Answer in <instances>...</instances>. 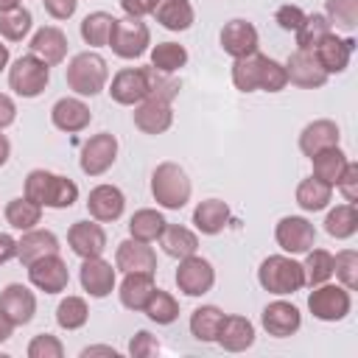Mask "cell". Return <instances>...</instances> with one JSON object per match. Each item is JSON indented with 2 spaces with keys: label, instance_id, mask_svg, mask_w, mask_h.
Wrapping results in <instances>:
<instances>
[{
  "label": "cell",
  "instance_id": "1",
  "mask_svg": "<svg viewBox=\"0 0 358 358\" xmlns=\"http://www.w3.org/2000/svg\"><path fill=\"white\" fill-rule=\"evenodd\" d=\"M193 185L182 165L176 162H159L151 173V196L165 210H182L190 201Z\"/></svg>",
  "mask_w": 358,
  "mask_h": 358
},
{
  "label": "cell",
  "instance_id": "2",
  "mask_svg": "<svg viewBox=\"0 0 358 358\" xmlns=\"http://www.w3.org/2000/svg\"><path fill=\"white\" fill-rule=\"evenodd\" d=\"M257 282L263 285V291L285 296L305 285V271L302 263H296L288 255H268L257 268Z\"/></svg>",
  "mask_w": 358,
  "mask_h": 358
},
{
  "label": "cell",
  "instance_id": "3",
  "mask_svg": "<svg viewBox=\"0 0 358 358\" xmlns=\"http://www.w3.org/2000/svg\"><path fill=\"white\" fill-rule=\"evenodd\" d=\"M67 87L76 92V95H98L106 81H109V67L103 62V56L92 53V50H84V53H76L67 64Z\"/></svg>",
  "mask_w": 358,
  "mask_h": 358
},
{
  "label": "cell",
  "instance_id": "4",
  "mask_svg": "<svg viewBox=\"0 0 358 358\" xmlns=\"http://www.w3.org/2000/svg\"><path fill=\"white\" fill-rule=\"evenodd\" d=\"M50 81V67L36 59L34 53L28 56H20L11 67H8V87L20 95V98H36L45 92Z\"/></svg>",
  "mask_w": 358,
  "mask_h": 358
},
{
  "label": "cell",
  "instance_id": "5",
  "mask_svg": "<svg viewBox=\"0 0 358 358\" xmlns=\"http://www.w3.org/2000/svg\"><path fill=\"white\" fill-rule=\"evenodd\" d=\"M151 84H154V67H123L112 76L109 95L115 103L137 106L151 95Z\"/></svg>",
  "mask_w": 358,
  "mask_h": 358
},
{
  "label": "cell",
  "instance_id": "6",
  "mask_svg": "<svg viewBox=\"0 0 358 358\" xmlns=\"http://www.w3.org/2000/svg\"><path fill=\"white\" fill-rule=\"evenodd\" d=\"M151 45V31L143 20H115V28H112V36H109V45L115 56L120 59H140Z\"/></svg>",
  "mask_w": 358,
  "mask_h": 358
},
{
  "label": "cell",
  "instance_id": "7",
  "mask_svg": "<svg viewBox=\"0 0 358 358\" xmlns=\"http://www.w3.org/2000/svg\"><path fill=\"white\" fill-rule=\"evenodd\" d=\"M350 308H352V296L341 282L338 285H330V282L313 285V291L308 296V310L322 322H341L350 313Z\"/></svg>",
  "mask_w": 358,
  "mask_h": 358
},
{
  "label": "cell",
  "instance_id": "8",
  "mask_svg": "<svg viewBox=\"0 0 358 358\" xmlns=\"http://www.w3.org/2000/svg\"><path fill=\"white\" fill-rule=\"evenodd\" d=\"M274 241L285 255H305L316 243V229L302 215H285L274 227Z\"/></svg>",
  "mask_w": 358,
  "mask_h": 358
},
{
  "label": "cell",
  "instance_id": "9",
  "mask_svg": "<svg viewBox=\"0 0 358 358\" xmlns=\"http://www.w3.org/2000/svg\"><path fill=\"white\" fill-rule=\"evenodd\" d=\"M115 159H117V140H115V134L101 131V134H92L90 140H84L78 162H81V171L87 176L106 173L115 165Z\"/></svg>",
  "mask_w": 358,
  "mask_h": 358
},
{
  "label": "cell",
  "instance_id": "10",
  "mask_svg": "<svg viewBox=\"0 0 358 358\" xmlns=\"http://www.w3.org/2000/svg\"><path fill=\"white\" fill-rule=\"evenodd\" d=\"M176 285L187 296H204L215 285V268H213V263L204 260V257H199V255L182 257L179 260V268H176Z\"/></svg>",
  "mask_w": 358,
  "mask_h": 358
},
{
  "label": "cell",
  "instance_id": "11",
  "mask_svg": "<svg viewBox=\"0 0 358 358\" xmlns=\"http://www.w3.org/2000/svg\"><path fill=\"white\" fill-rule=\"evenodd\" d=\"M28 268V280L31 285H36L39 291L45 294H62L70 282V271H67V263L59 257V255H45L39 260H34Z\"/></svg>",
  "mask_w": 358,
  "mask_h": 358
},
{
  "label": "cell",
  "instance_id": "12",
  "mask_svg": "<svg viewBox=\"0 0 358 358\" xmlns=\"http://www.w3.org/2000/svg\"><path fill=\"white\" fill-rule=\"evenodd\" d=\"M34 313H36V296L22 282H11L0 291V316L11 327L28 324L34 319Z\"/></svg>",
  "mask_w": 358,
  "mask_h": 358
},
{
  "label": "cell",
  "instance_id": "13",
  "mask_svg": "<svg viewBox=\"0 0 358 358\" xmlns=\"http://www.w3.org/2000/svg\"><path fill=\"white\" fill-rule=\"evenodd\" d=\"M285 76H288V81H291L294 87H299V90H319V87H324L327 78H330V76L322 70V64L316 62L313 50H299V48L288 56V62H285Z\"/></svg>",
  "mask_w": 358,
  "mask_h": 358
},
{
  "label": "cell",
  "instance_id": "14",
  "mask_svg": "<svg viewBox=\"0 0 358 358\" xmlns=\"http://www.w3.org/2000/svg\"><path fill=\"white\" fill-rule=\"evenodd\" d=\"M257 45H260L257 28L249 20H229L221 28V48L232 59H243V56L257 53Z\"/></svg>",
  "mask_w": 358,
  "mask_h": 358
},
{
  "label": "cell",
  "instance_id": "15",
  "mask_svg": "<svg viewBox=\"0 0 358 358\" xmlns=\"http://www.w3.org/2000/svg\"><path fill=\"white\" fill-rule=\"evenodd\" d=\"M173 123V109L168 98H145L134 106V126L143 134H165Z\"/></svg>",
  "mask_w": 358,
  "mask_h": 358
},
{
  "label": "cell",
  "instance_id": "16",
  "mask_svg": "<svg viewBox=\"0 0 358 358\" xmlns=\"http://www.w3.org/2000/svg\"><path fill=\"white\" fill-rule=\"evenodd\" d=\"M260 322H263V327H266L268 336H274V338H288V336H294V333L299 330L302 313H299L296 305H291V302H285V299H274V302H268V305L263 308Z\"/></svg>",
  "mask_w": 358,
  "mask_h": 358
},
{
  "label": "cell",
  "instance_id": "17",
  "mask_svg": "<svg viewBox=\"0 0 358 358\" xmlns=\"http://www.w3.org/2000/svg\"><path fill=\"white\" fill-rule=\"evenodd\" d=\"M115 271H117V268H112V263H106L101 255H98V257H87V260L81 263V274H78L81 288H84L90 296L103 299V296H109V294L115 291V282H117Z\"/></svg>",
  "mask_w": 358,
  "mask_h": 358
},
{
  "label": "cell",
  "instance_id": "18",
  "mask_svg": "<svg viewBox=\"0 0 358 358\" xmlns=\"http://www.w3.org/2000/svg\"><path fill=\"white\" fill-rule=\"evenodd\" d=\"M123 207H126L123 190L115 187V185H106V182L98 185V187H92L90 196H87V210H90V215H92L95 221H101V224L117 221V218L123 215Z\"/></svg>",
  "mask_w": 358,
  "mask_h": 358
},
{
  "label": "cell",
  "instance_id": "19",
  "mask_svg": "<svg viewBox=\"0 0 358 358\" xmlns=\"http://www.w3.org/2000/svg\"><path fill=\"white\" fill-rule=\"evenodd\" d=\"M67 243L70 249L87 260V257H98L103 255L106 249V232L98 221H76L70 229H67Z\"/></svg>",
  "mask_w": 358,
  "mask_h": 358
},
{
  "label": "cell",
  "instance_id": "20",
  "mask_svg": "<svg viewBox=\"0 0 358 358\" xmlns=\"http://www.w3.org/2000/svg\"><path fill=\"white\" fill-rule=\"evenodd\" d=\"M115 268L123 271V274H129V271H148V274H154L157 271V255H154V249L145 241L129 238V241L117 243Z\"/></svg>",
  "mask_w": 358,
  "mask_h": 358
},
{
  "label": "cell",
  "instance_id": "21",
  "mask_svg": "<svg viewBox=\"0 0 358 358\" xmlns=\"http://www.w3.org/2000/svg\"><path fill=\"white\" fill-rule=\"evenodd\" d=\"M352 50H355V42H352V39H341V36H336V34L330 31V34L313 48V56H316V62L322 64V70H324L327 76H333V73H344V70H347Z\"/></svg>",
  "mask_w": 358,
  "mask_h": 358
},
{
  "label": "cell",
  "instance_id": "22",
  "mask_svg": "<svg viewBox=\"0 0 358 358\" xmlns=\"http://www.w3.org/2000/svg\"><path fill=\"white\" fill-rule=\"evenodd\" d=\"M90 120H92V112L81 98H59L50 109V123L67 134L84 131L90 126Z\"/></svg>",
  "mask_w": 358,
  "mask_h": 358
},
{
  "label": "cell",
  "instance_id": "23",
  "mask_svg": "<svg viewBox=\"0 0 358 358\" xmlns=\"http://www.w3.org/2000/svg\"><path fill=\"white\" fill-rule=\"evenodd\" d=\"M31 53L36 56V59H42L48 67H56V64H62L64 62V56H67V36H64V31L62 28H56V25H45V28H39L34 36H31Z\"/></svg>",
  "mask_w": 358,
  "mask_h": 358
},
{
  "label": "cell",
  "instance_id": "24",
  "mask_svg": "<svg viewBox=\"0 0 358 358\" xmlns=\"http://www.w3.org/2000/svg\"><path fill=\"white\" fill-rule=\"evenodd\" d=\"M148 14L168 31H187L193 25L190 0H148Z\"/></svg>",
  "mask_w": 358,
  "mask_h": 358
},
{
  "label": "cell",
  "instance_id": "25",
  "mask_svg": "<svg viewBox=\"0 0 358 358\" xmlns=\"http://www.w3.org/2000/svg\"><path fill=\"white\" fill-rule=\"evenodd\" d=\"M338 140H341V131H338V126H336L333 120H327V117L310 120V123L299 131V151H302L305 157H313V154H319V151H324V148L338 145Z\"/></svg>",
  "mask_w": 358,
  "mask_h": 358
},
{
  "label": "cell",
  "instance_id": "26",
  "mask_svg": "<svg viewBox=\"0 0 358 358\" xmlns=\"http://www.w3.org/2000/svg\"><path fill=\"white\" fill-rule=\"evenodd\" d=\"M45 255H59V238L50 229H25L22 238L17 241V260L22 266H31L34 260Z\"/></svg>",
  "mask_w": 358,
  "mask_h": 358
},
{
  "label": "cell",
  "instance_id": "27",
  "mask_svg": "<svg viewBox=\"0 0 358 358\" xmlns=\"http://www.w3.org/2000/svg\"><path fill=\"white\" fill-rule=\"evenodd\" d=\"M154 288H157L154 274H148V271H129L123 277V282H120V291H117L120 305L129 308V310H143L145 302L151 299Z\"/></svg>",
  "mask_w": 358,
  "mask_h": 358
},
{
  "label": "cell",
  "instance_id": "28",
  "mask_svg": "<svg viewBox=\"0 0 358 358\" xmlns=\"http://www.w3.org/2000/svg\"><path fill=\"white\" fill-rule=\"evenodd\" d=\"M227 352H243L255 344V324L246 316H224L218 338H215Z\"/></svg>",
  "mask_w": 358,
  "mask_h": 358
},
{
  "label": "cell",
  "instance_id": "29",
  "mask_svg": "<svg viewBox=\"0 0 358 358\" xmlns=\"http://www.w3.org/2000/svg\"><path fill=\"white\" fill-rule=\"evenodd\" d=\"M157 241H159L162 252H165L168 257H176V260L190 257V255H196V249H199L196 232L187 229V227H182V224H165V229H162V235H159Z\"/></svg>",
  "mask_w": 358,
  "mask_h": 358
},
{
  "label": "cell",
  "instance_id": "30",
  "mask_svg": "<svg viewBox=\"0 0 358 358\" xmlns=\"http://www.w3.org/2000/svg\"><path fill=\"white\" fill-rule=\"evenodd\" d=\"M193 224L201 235H218L229 224V207L221 199H204L193 210Z\"/></svg>",
  "mask_w": 358,
  "mask_h": 358
},
{
  "label": "cell",
  "instance_id": "31",
  "mask_svg": "<svg viewBox=\"0 0 358 358\" xmlns=\"http://www.w3.org/2000/svg\"><path fill=\"white\" fill-rule=\"evenodd\" d=\"M333 199V185L316 179V176H308L296 185V204L305 210V213H319L330 204Z\"/></svg>",
  "mask_w": 358,
  "mask_h": 358
},
{
  "label": "cell",
  "instance_id": "32",
  "mask_svg": "<svg viewBox=\"0 0 358 358\" xmlns=\"http://www.w3.org/2000/svg\"><path fill=\"white\" fill-rule=\"evenodd\" d=\"M221 322H224V310L215 308V305H201L190 313V333L196 341H215L218 338V330H221Z\"/></svg>",
  "mask_w": 358,
  "mask_h": 358
},
{
  "label": "cell",
  "instance_id": "33",
  "mask_svg": "<svg viewBox=\"0 0 358 358\" xmlns=\"http://www.w3.org/2000/svg\"><path fill=\"white\" fill-rule=\"evenodd\" d=\"M310 162H313V176L336 187V182H338V176L344 173V168H347L350 159H347V154H344L338 145H333V148H324V151L313 154Z\"/></svg>",
  "mask_w": 358,
  "mask_h": 358
},
{
  "label": "cell",
  "instance_id": "34",
  "mask_svg": "<svg viewBox=\"0 0 358 358\" xmlns=\"http://www.w3.org/2000/svg\"><path fill=\"white\" fill-rule=\"evenodd\" d=\"M263 62H266V56H260V53L235 59V64H232V84H235L241 92H255V90H260Z\"/></svg>",
  "mask_w": 358,
  "mask_h": 358
},
{
  "label": "cell",
  "instance_id": "35",
  "mask_svg": "<svg viewBox=\"0 0 358 358\" xmlns=\"http://www.w3.org/2000/svg\"><path fill=\"white\" fill-rule=\"evenodd\" d=\"M324 229H327V235H333L338 241L352 238L358 232V210H355V204H350V201L336 204L324 218Z\"/></svg>",
  "mask_w": 358,
  "mask_h": 358
},
{
  "label": "cell",
  "instance_id": "36",
  "mask_svg": "<svg viewBox=\"0 0 358 358\" xmlns=\"http://www.w3.org/2000/svg\"><path fill=\"white\" fill-rule=\"evenodd\" d=\"M115 20L112 14L106 11H92L84 17L81 22V39L90 45V48H106L109 45V36H112V28H115Z\"/></svg>",
  "mask_w": 358,
  "mask_h": 358
},
{
  "label": "cell",
  "instance_id": "37",
  "mask_svg": "<svg viewBox=\"0 0 358 358\" xmlns=\"http://www.w3.org/2000/svg\"><path fill=\"white\" fill-rule=\"evenodd\" d=\"M165 224H168V221L162 218V213H157V210H151V207H143V210H137V213L131 215V221H129V235L137 238V241L154 243V241L162 235Z\"/></svg>",
  "mask_w": 358,
  "mask_h": 358
},
{
  "label": "cell",
  "instance_id": "38",
  "mask_svg": "<svg viewBox=\"0 0 358 358\" xmlns=\"http://www.w3.org/2000/svg\"><path fill=\"white\" fill-rule=\"evenodd\" d=\"M185 64H187V50L182 45H176V42H157L151 48V67L157 73L171 76V73H176Z\"/></svg>",
  "mask_w": 358,
  "mask_h": 358
},
{
  "label": "cell",
  "instance_id": "39",
  "mask_svg": "<svg viewBox=\"0 0 358 358\" xmlns=\"http://www.w3.org/2000/svg\"><path fill=\"white\" fill-rule=\"evenodd\" d=\"M6 221H8L14 229H20V232L34 229V227L42 221V207L34 204V201L25 199V196L11 199V201L6 204Z\"/></svg>",
  "mask_w": 358,
  "mask_h": 358
},
{
  "label": "cell",
  "instance_id": "40",
  "mask_svg": "<svg viewBox=\"0 0 358 358\" xmlns=\"http://www.w3.org/2000/svg\"><path fill=\"white\" fill-rule=\"evenodd\" d=\"M302 271H305V285H310V288L327 282L333 277V255L327 249H308Z\"/></svg>",
  "mask_w": 358,
  "mask_h": 358
},
{
  "label": "cell",
  "instance_id": "41",
  "mask_svg": "<svg viewBox=\"0 0 358 358\" xmlns=\"http://www.w3.org/2000/svg\"><path fill=\"white\" fill-rule=\"evenodd\" d=\"M330 22H327V17L324 14H305V20H302V25L294 31L296 34V48L299 50H313L327 34H330Z\"/></svg>",
  "mask_w": 358,
  "mask_h": 358
},
{
  "label": "cell",
  "instance_id": "42",
  "mask_svg": "<svg viewBox=\"0 0 358 358\" xmlns=\"http://www.w3.org/2000/svg\"><path fill=\"white\" fill-rule=\"evenodd\" d=\"M143 313H145L151 322H157V324H171V322H176V316H179V302L173 299V294H168V291H162V288H154V294H151V299L145 302Z\"/></svg>",
  "mask_w": 358,
  "mask_h": 358
},
{
  "label": "cell",
  "instance_id": "43",
  "mask_svg": "<svg viewBox=\"0 0 358 358\" xmlns=\"http://www.w3.org/2000/svg\"><path fill=\"white\" fill-rule=\"evenodd\" d=\"M87 319H90V308L81 296H64L56 308V322L64 330H78L87 324Z\"/></svg>",
  "mask_w": 358,
  "mask_h": 358
},
{
  "label": "cell",
  "instance_id": "44",
  "mask_svg": "<svg viewBox=\"0 0 358 358\" xmlns=\"http://www.w3.org/2000/svg\"><path fill=\"white\" fill-rule=\"evenodd\" d=\"M31 25H34V17H31V11L22 8V6L14 8V11L0 14V36L8 39V42H22V39L28 36Z\"/></svg>",
  "mask_w": 358,
  "mask_h": 358
},
{
  "label": "cell",
  "instance_id": "45",
  "mask_svg": "<svg viewBox=\"0 0 358 358\" xmlns=\"http://www.w3.org/2000/svg\"><path fill=\"white\" fill-rule=\"evenodd\" d=\"M324 17L338 31H355V25H358V0H327Z\"/></svg>",
  "mask_w": 358,
  "mask_h": 358
},
{
  "label": "cell",
  "instance_id": "46",
  "mask_svg": "<svg viewBox=\"0 0 358 358\" xmlns=\"http://www.w3.org/2000/svg\"><path fill=\"white\" fill-rule=\"evenodd\" d=\"M78 199V185L67 176H59L53 173V182H50V190H48V201L45 207H53V210H64V207H73Z\"/></svg>",
  "mask_w": 358,
  "mask_h": 358
},
{
  "label": "cell",
  "instance_id": "47",
  "mask_svg": "<svg viewBox=\"0 0 358 358\" xmlns=\"http://www.w3.org/2000/svg\"><path fill=\"white\" fill-rule=\"evenodd\" d=\"M333 274L347 291H355L358 288V252L355 249H341L333 257Z\"/></svg>",
  "mask_w": 358,
  "mask_h": 358
},
{
  "label": "cell",
  "instance_id": "48",
  "mask_svg": "<svg viewBox=\"0 0 358 358\" xmlns=\"http://www.w3.org/2000/svg\"><path fill=\"white\" fill-rule=\"evenodd\" d=\"M50 182H53V173L45 171V168H34L28 176H25V199H31L34 204L45 207L48 201V190H50Z\"/></svg>",
  "mask_w": 358,
  "mask_h": 358
},
{
  "label": "cell",
  "instance_id": "49",
  "mask_svg": "<svg viewBox=\"0 0 358 358\" xmlns=\"http://www.w3.org/2000/svg\"><path fill=\"white\" fill-rule=\"evenodd\" d=\"M28 358H62L64 355V344L50 336V333H39L28 341Z\"/></svg>",
  "mask_w": 358,
  "mask_h": 358
},
{
  "label": "cell",
  "instance_id": "50",
  "mask_svg": "<svg viewBox=\"0 0 358 358\" xmlns=\"http://www.w3.org/2000/svg\"><path fill=\"white\" fill-rule=\"evenodd\" d=\"M288 84V76H285V64H280L277 59H268L263 62V76H260V90L263 92H280L285 90Z\"/></svg>",
  "mask_w": 358,
  "mask_h": 358
},
{
  "label": "cell",
  "instance_id": "51",
  "mask_svg": "<svg viewBox=\"0 0 358 358\" xmlns=\"http://www.w3.org/2000/svg\"><path fill=\"white\" fill-rule=\"evenodd\" d=\"M159 352V341L148 333V330H137L129 341V355L134 358H148V355H157Z\"/></svg>",
  "mask_w": 358,
  "mask_h": 358
},
{
  "label": "cell",
  "instance_id": "52",
  "mask_svg": "<svg viewBox=\"0 0 358 358\" xmlns=\"http://www.w3.org/2000/svg\"><path fill=\"white\" fill-rule=\"evenodd\" d=\"M336 187H338V193L344 196V201H350V204L358 201V165H355V162H347V168H344V173L338 176Z\"/></svg>",
  "mask_w": 358,
  "mask_h": 358
},
{
  "label": "cell",
  "instance_id": "53",
  "mask_svg": "<svg viewBox=\"0 0 358 358\" xmlns=\"http://www.w3.org/2000/svg\"><path fill=\"white\" fill-rule=\"evenodd\" d=\"M274 20H277V25H280L282 31H296V28L302 25V20H305V11H302L299 6L285 3V6H280V8H277Z\"/></svg>",
  "mask_w": 358,
  "mask_h": 358
},
{
  "label": "cell",
  "instance_id": "54",
  "mask_svg": "<svg viewBox=\"0 0 358 358\" xmlns=\"http://www.w3.org/2000/svg\"><path fill=\"white\" fill-rule=\"evenodd\" d=\"M42 3H45V11L53 20H70L78 8V0H42Z\"/></svg>",
  "mask_w": 358,
  "mask_h": 358
},
{
  "label": "cell",
  "instance_id": "55",
  "mask_svg": "<svg viewBox=\"0 0 358 358\" xmlns=\"http://www.w3.org/2000/svg\"><path fill=\"white\" fill-rule=\"evenodd\" d=\"M17 120V106H14V101L6 95V92H0V131L6 129V126H11Z\"/></svg>",
  "mask_w": 358,
  "mask_h": 358
},
{
  "label": "cell",
  "instance_id": "56",
  "mask_svg": "<svg viewBox=\"0 0 358 358\" xmlns=\"http://www.w3.org/2000/svg\"><path fill=\"white\" fill-rule=\"evenodd\" d=\"M120 8L126 11V17L140 20L148 14V0H120Z\"/></svg>",
  "mask_w": 358,
  "mask_h": 358
},
{
  "label": "cell",
  "instance_id": "57",
  "mask_svg": "<svg viewBox=\"0 0 358 358\" xmlns=\"http://www.w3.org/2000/svg\"><path fill=\"white\" fill-rule=\"evenodd\" d=\"M14 257H17V241L11 235L0 232V266L8 263V260H14Z\"/></svg>",
  "mask_w": 358,
  "mask_h": 358
},
{
  "label": "cell",
  "instance_id": "58",
  "mask_svg": "<svg viewBox=\"0 0 358 358\" xmlns=\"http://www.w3.org/2000/svg\"><path fill=\"white\" fill-rule=\"evenodd\" d=\"M92 355L117 358V350H115V347H106V344H92V347H84V350H81V358H92Z\"/></svg>",
  "mask_w": 358,
  "mask_h": 358
},
{
  "label": "cell",
  "instance_id": "59",
  "mask_svg": "<svg viewBox=\"0 0 358 358\" xmlns=\"http://www.w3.org/2000/svg\"><path fill=\"white\" fill-rule=\"evenodd\" d=\"M8 154H11V143H8V137L0 131V168L8 162Z\"/></svg>",
  "mask_w": 358,
  "mask_h": 358
},
{
  "label": "cell",
  "instance_id": "60",
  "mask_svg": "<svg viewBox=\"0 0 358 358\" xmlns=\"http://www.w3.org/2000/svg\"><path fill=\"white\" fill-rule=\"evenodd\" d=\"M11 330H14V327H11V324H8V322H6L3 316H0V344L11 338Z\"/></svg>",
  "mask_w": 358,
  "mask_h": 358
},
{
  "label": "cell",
  "instance_id": "61",
  "mask_svg": "<svg viewBox=\"0 0 358 358\" xmlns=\"http://www.w3.org/2000/svg\"><path fill=\"white\" fill-rule=\"evenodd\" d=\"M14 8H20V0H0V14L14 11Z\"/></svg>",
  "mask_w": 358,
  "mask_h": 358
},
{
  "label": "cell",
  "instance_id": "62",
  "mask_svg": "<svg viewBox=\"0 0 358 358\" xmlns=\"http://www.w3.org/2000/svg\"><path fill=\"white\" fill-rule=\"evenodd\" d=\"M6 64H8V48L0 42V73L6 70Z\"/></svg>",
  "mask_w": 358,
  "mask_h": 358
}]
</instances>
